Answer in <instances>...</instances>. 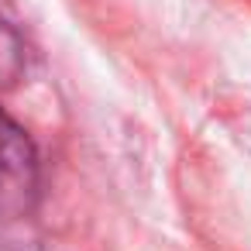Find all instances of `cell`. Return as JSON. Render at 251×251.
Returning <instances> with one entry per match:
<instances>
[{
    "label": "cell",
    "mask_w": 251,
    "mask_h": 251,
    "mask_svg": "<svg viewBox=\"0 0 251 251\" xmlns=\"http://www.w3.org/2000/svg\"><path fill=\"white\" fill-rule=\"evenodd\" d=\"M21 73V42L11 28L0 25V86H11Z\"/></svg>",
    "instance_id": "cell-2"
},
{
    "label": "cell",
    "mask_w": 251,
    "mask_h": 251,
    "mask_svg": "<svg viewBox=\"0 0 251 251\" xmlns=\"http://www.w3.org/2000/svg\"><path fill=\"white\" fill-rule=\"evenodd\" d=\"M38 172V148L28 138V131L0 107V176L18 179L25 186H35Z\"/></svg>",
    "instance_id": "cell-1"
}]
</instances>
